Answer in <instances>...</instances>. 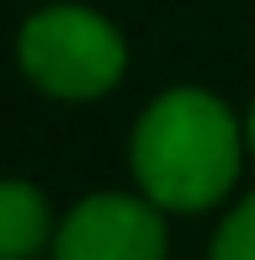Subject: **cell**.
Returning a JSON list of instances; mask_svg holds the SVG:
<instances>
[{
	"label": "cell",
	"mask_w": 255,
	"mask_h": 260,
	"mask_svg": "<svg viewBox=\"0 0 255 260\" xmlns=\"http://www.w3.org/2000/svg\"><path fill=\"white\" fill-rule=\"evenodd\" d=\"M133 175L165 212L224 202L239 175V122L213 90H165L133 127Z\"/></svg>",
	"instance_id": "obj_1"
},
{
	"label": "cell",
	"mask_w": 255,
	"mask_h": 260,
	"mask_svg": "<svg viewBox=\"0 0 255 260\" xmlns=\"http://www.w3.org/2000/svg\"><path fill=\"white\" fill-rule=\"evenodd\" d=\"M245 138H250V149H255V106H250V122H245Z\"/></svg>",
	"instance_id": "obj_6"
},
{
	"label": "cell",
	"mask_w": 255,
	"mask_h": 260,
	"mask_svg": "<svg viewBox=\"0 0 255 260\" xmlns=\"http://www.w3.org/2000/svg\"><path fill=\"white\" fill-rule=\"evenodd\" d=\"M213 260H255V191L224 218L213 239Z\"/></svg>",
	"instance_id": "obj_5"
},
{
	"label": "cell",
	"mask_w": 255,
	"mask_h": 260,
	"mask_svg": "<svg viewBox=\"0 0 255 260\" xmlns=\"http://www.w3.org/2000/svg\"><path fill=\"white\" fill-rule=\"evenodd\" d=\"M16 58L38 90L59 101H96L128 69V48L107 16L85 6H48L16 32Z\"/></svg>",
	"instance_id": "obj_2"
},
{
	"label": "cell",
	"mask_w": 255,
	"mask_h": 260,
	"mask_svg": "<svg viewBox=\"0 0 255 260\" xmlns=\"http://www.w3.org/2000/svg\"><path fill=\"white\" fill-rule=\"evenodd\" d=\"M48 202L27 181H0V260H32L48 244Z\"/></svg>",
	"instance_id": "obj_4"
},
{
	"label": "cell",
	"mask_w": 255,
	"mask_h": 260,
	"mask_svg": "<svg viewBox=\"0 0 255 260\" xmlns=\"http://www.w3.org/2000/svg\"><path fill=\"white\" fill-rule=\"evenodd\" d=\"M165 207L128 191L85 197L53 234V260H165Z\"/></svg>",
	"instance_id": "obj_3"
}]
</instances>
